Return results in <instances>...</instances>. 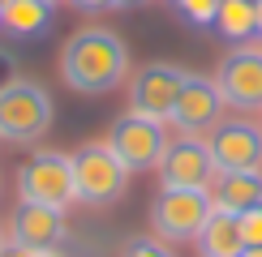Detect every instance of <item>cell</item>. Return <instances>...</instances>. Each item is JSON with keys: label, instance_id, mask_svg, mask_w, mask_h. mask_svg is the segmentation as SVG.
Instances as JSON below:
<instances>
[{"label": "cell", "instance_id": "10", "mask_svg": "<svg viewBox=\"0 0 262 257\" xmlns=\"http://www.w3.org/2000/svg\"><path fill=\"white\" fill-rule=\"evenodd\" d=\"M206 146H211L215 171H262V124L245 120H220L206 133Z\"/></svg>", "mask_w": 262, "mask_h": 257}, {"label": "cell", "instance_id": "6", "mask_svg": "<svg viewBox=\"0 0 262 257\" xmlns=\"http://www.w3.org/2000/svg\"><path fill=\"white\" fill-rule=\"evenodd\" d=\"M185 78H189V73L177 69V64H168V60L142 64L134 78H129V112L168 124V116H172V107H177V94H181Z\"/></svg>", "mask_w": 262, "mask_h": 257}, {"label": "cell", "instance_id": "23", "mask_svg": "<svg viewBox=\"0 0 262 257\" xmlns=\"http://www.w3.org/2000/svg\"><path fill=\"white\" fill-rule=\"evenodd\" d=\"M254 26H258V39H262V0H254Z\"/></svg>", "mask_w": 262, "mask_h": 257}, {"label": "cell", "instance_id": "18", "mask_svg": "<svg viewBox=\"0 0 262 257\" xmlns=\"http://www.w3.org/2000/svg\"><path fill=\"white\" fill-rule=\"evenodd\" d=\"M181 17L193 21V26H215V13H220V0H181Z\"/></svg>", "mask_w": 262, "mask_h": 257}, {"label": "cell", "instance_id": "21", "mask_svg": "<svg viewBox=\"0 0 262 257\" xmlns=\"http://www.w3.org/2000/svg\"><path fill=\"white\" fill-rule=\"evenodd\" d=\"M0 257H60V249H21V244H9Z\"/></svg>", "mask_w": 262, "mask_h": 257}, {"label": "cell", "instance_id": "11", "mask_svg": "<svg viewBox=\"0 0 262 257\" xmlns=\"http://www.w3.org/2000/svg\"><path fill=\"white\" fill-rule=\"evenodd\" d=\"M155 171H159V185H177V189H211L215 176H220L206 137H177V142H168Z\"/></svg>", "mask_w": 262, "mask_h": 257}, {"label": "cell", "instance_id": "1", "mask_svg": "<svg viewBox=\"0 0 262 257\" xmlns=\"http://www.w3.org/2000/svg\"><path fill=\"white\" fill-rule=\"evenodd\" d=\"M60 78L73 94H107L129 82V47L107 26H82L60 47Z\"/></svg>", "mask_w": 262, "mask_h": 257}, {"label": "cell", "instance_id": "7", "mask_svg": "<svg viewBox=\"0 0 262 257\" xmlns=\"http://www.w3.org/2000/svg\"><path fill=\"white\" fill-rule=\"evenodd\" d=\"M224 103L236 112H262V43H236L215 69Z\"/></svg>", "mask_w": 262, "mask_h": 257}, {"label": "cell", "instance_id": "28", "mask_svg": "<svg viewBox=\"0 0 262 257\" xmlns=\"http://www.w3.org/2000/svg\"><path fill=\"white\" fill-rule=\"evenodd\" d=\"M0 5H5V0H0Z\"/></svg>", "mask_w": 262, "mask_h": 257}, {"label": "cell", "instance_id": "13", "mask_svg": "<svg viewBox=\"0 0 262 257\" xmlns=\"http://www.w3.org/2000/svg\"><path fill=\"white\" fill-rule=\"evenodd\" d=\"M193 244H198V253H202V257H241V253H245L241 214L215 206V210H211V219L202 223V232H198V240H193Z\"/></svg>", "mask_w": 262, "mask_h": 257}, {"label": "cell", "instance_id": "2", "mask_svg": "<svg viewBox=\"0 0 262 257\" xmlns=\"http://www.w3.org/2000/svg\"><path fill=\"white\" fill-rule=\"evenodd\" d=\"M52 94L43 90L39 82L17 78L0 94V142H13V146H35L48 137L52 128Z\"/></svg>", "mask_w": 262, "mask_h": 257}, {"label": "cell", "instance_id": "17", "mask_svg": "<svg viewBox=\"0 0 262 257\" xmlns=\"http://www.w3.org/2000/svg\"><path fill=\"white\" fill-rule=\"evenodd\" d=\"M121 257H177L168 249V240H159V236H129Z\"/></svg>", "mask_w": 262, "mask_h": 257}, {"label": "cell", "instance_id": "15", "mask_svg": "<svg viewBox=\"0 0 262 257\" xmlns=\"http://www.w3.org/2000/svg\"><path fill=\"white\" fill-rule=\"evenodd\" d=\"M0 26L13 39H39L52 26V5L48 0H5L0 5Z\"/></svg>", "mask_w": 262, "mask_h": 257}, {"label": "cell", "instance_id": "14", "mask_svg": "<svg viewBox=\"0 0 262 257\" xmlns=\"http://www.w3.org/2000/svg\"><path fill=\"white\" fill-rule=\"evenodd\" d=\"M211 197H215V206H224L232 214L262 206V171H224V176H215Z\"/></svg>", "mask_w": 262, "mask_h": 257}, {"label": "cell", "instance_id": "29", "mask_svg": "<svg viewBox=\"0 0 262 257\" xmlns=\"http://www.w3.org/2000/svg\"><path fill=\"white\" fill-rule=\"evenodd\" d=\"M177 5H181V0H177Z\"/></svg>", "mask_w": 262, "mask_h": 257}, {"label": "cell", "instance_id": "20", "mask_svg": "<svg viewBox=\"0 0 262 257\" xmlns=\"http://www.w3.org/2000/svg\"><path fill=\"white\" fill-rule=\"evenodd\" d=\"M13 82H17V56L9 47H0V94H5Z\"/></svg>", "mask_w": 262, "mask_h": 257}, {"label": "cell", "instance_id": "12", "mask_svg": "<svg viewBox=\"0 0 262 257\" xmlns=\"http://www.w3.org/2000/svg\"><path fill=\"white\" fill-rule=\"evenodd\" d=\"M9 240L21 249H60L69 240V219H64V210L21 201L13 214V227H9Z\"/></svg>", "mask_w": 262, "mask_h": 257}, {"label": "cell", "instance_id": "9", "mask_svg": "<svg viewBox=\"0 0 262 257\" xmlns=\"http://www.w3.org/2000/svg\"><path fill=\"white\" fill-rule=\"evenodd\" d=\"M224 94L220 86H215V78H202V73H189L177 94V107H172L168 124L177 128L181 137H206L215 124L224 120Z\"/></svg>", "mask_w": 262, "mask_h": 257}, {"label": "cell", "instance_id": "8", "mask_svg": "<svg viewBox=\"0 0 262 257\" xmlns=\"http://www.w3.org/2000/svg\"><path fill=\"white\" fill-rule=\"evenodd\" d=\"M103 142L116 150V159H121L129 171H150V167H159L163 150H168V133H163L159 120H146V116L125 112L121 120L107 128Z\"/></svg>", "mask_w": 262, "mask_h": 257}, {"label": "cell", "instance_id": "27", "mask_svg": "<svg viewBox=\"0 0 262 257\" xmlns=\"http://www.w3.org/2000/svg\"><path fill=\"white\" fill-rule=\"evenodd\" d=\"M48 5H56V0H48Z\"/></svg>", "mask_w": 262, "mask_h": 257}, {"label": "cell", "instance_id": "26", "mask_svg": "<svg viewBox=\"0 0 262 257\" xmlns=\"http://www.w3.org/2000/svg\"><path fill=\"white\" fill-rule=\"evenodd\" d=\"M241 257H262V253H258V249H245V253H241Z\"/></svg>", "mask_w": 262, "mask_h": 257}, {"label": "cell", "instance_id": "25", "mask_svg": "<svg viewBox=\"0 0 262 257\" xmlns=\"http://www.w3.org/2000/svg\"><path fill=\"white\" fill-rule=\"evenodd\" d=\"M5 249H9V232L0 227V253H5Z\"/></svg>", "mask_w": 262, "mask_h": 257}, {"label": "cell", "instance_id": "22", "mask_svg": "<svg viewBox=\"0 0 262 257\" xmlns=\"http://www.w3.org/2000/svg\"><path fill=\"white\" fill-rule=\"evenodd\" d=\"M73 9H82V13H103V9H112L116 0H69Z\"/></svg>", "mask_w": 262, "mask_h": 257}, {"label": "cell", "instance_id": "16", "mask_svg": "<svg viewBox=\"0 0 262 257\" xmlns=\"http://www.w3.org/2000/svg\"><path fill=\"white\" fill-rule=\"evenodd\" d=\"M215 30L228 43H245L258 35L254 26V0H220V13H215Z\"/></svg>", "mask_w": 262, "mask_h": 257}, {"label": "cell", "instance_id": "19", "mask_svg": "<svg viewBox=\"0 0 262 257\" xmlns=\"http://www.w3.org/2000/svg\"><path fill=\"white\" fill-rule=\"evenodd\" d=\"M241 236H245V249H258L262 253V206L241 214Z\"/></svg>", "mask_w": 262, "mask_h": 257}, {"label": "cell", "instance_id": "3", "mask_svg": "<svg viewBox=\"0 0 262 257\" xmlns=\"http://www.w3.org/2000/svg\"><path fill=\"white\" fill-rule=\"evenodd\" d=\"M215 197L211 189H177V185H159L155 201H150V232L168 244L198 240L202 223L211 219Z\"/></svg>", "mask_w": 262, "mask_h": 257}, {"label": "cell", "instance_id": "24", "mask_svg": "<svg viewBox=\"0 0 262 257\" xmlns=\"http://www.w3.org/2000/svg\"><path fill=\"white\" fill-rule=\"evenodd\" d=\"M134 5H142V0H116V9H134Z\"/></svg>", "mask_w": 262, "mask_h": 257}, {"label": "cell", "instance_id": "5", "mask_svg": "<svg viewBox=\"0 0 262 257\" xmlns=\"http://www.w3.org/2000/svg\"><path fill=\"white\" fill-rule=\"evenodd\" d=\"M73 159V185H78V201L86 206H112V201L125 197L129 189V171L121 159H116V150L107 142H86Z\"/></svg>", "mask_w": 262, "mask_h": 257}, {"label": "cell", "instance_id": "4", "mask_svg": "<svg viewBox=\"0 0 262 257\" xmlns=\"http://www.w3.org/2000/svg\"><path fill=\"white\" fill-rule=\"evenodd\" d=\"M17 201L52 206V210H69L73 201H78L73 159L60 155V150H35V155L17 167Z\"/></svg>", "mask_w": 262, "mask_h": 257}]
</instances>
